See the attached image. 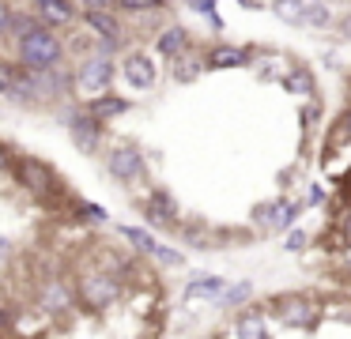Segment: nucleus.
<instances>
[{"label":"nucleus","mask_w":351,"mask_h":339,"mask_svg":"<svg viewBox=\"0 0 351 339\" xmlns=\"http://www.w3.org/2000/svg\"><path fill=\"white\" fill-rule=\"evenodd\" d=\"M125 79L132 83V87H140V90H147L155 83V64H152V57H144V53H132L129 60H125Z\"/></svg>","instance_id":"7"},{"label":"nucleus","mask_w":351,"mask_h":339,"mask_svg":"<svg viewBox=\"0 0 351 339\" xmlns=\"http://www.w3.org/2000/svg\"><path fill=\"white\" fill-rule=\"evenodd\" d=\"M234 331H238V339H268V324L261 313H242Z\"/></svg>","instance_id":"13"},{"label":"nucleus","mask_w":351,"mask_h":339,"mask_svg":"<svg viewBox=\"0 0 351 339\" xmlns=\"http://www.w3.org/2000/svg\"><path fill=\"white\" fill-rule=\"evenodd\" d=\"M0 166H4V151H0Z\"/></svg>","instance_id":"35"},{"label":"nucleus","mask_w":351,"mask_h":339,"mask_svg":"<svg viewBox=\"0 0 351 339\" xmlns=\"http://www.w3.org/2000/svg\"><path fill=\"white\" fill-rule=\"evenodd\" d=\"M38 12H42V19H46V23L61 27V23H72L76 8H72V0H38Z\"/></svg>","instance_id":"11"},{"label":"nucleus","mask_w":351,"mask_h":339,"mask_svg":"<svg viewBox=\"0 0 351 339\" xmlns=\"http://www.w3.org/2000/svg\"><path fill=\"white\" fill-rule=\"evenodd\" d=\"M129 110V102L125 98H117V95H106V98H99V102H91V117H117V113H125Z\"/></svg>","instance_id":"16"},{"label":"nucleus","mask_w":351,"mask_h":339,"mask_svg":"<svg viewBox=\"0 0 351 339\" xmlns=\"http://www.w3.org/2000/svg\"><path fill=\"white\" fill-rule=\"evenodd\" d=\"M121 234H125V241L136 245V253H144V256H155V249H159V241L147 230H140V226H121Z\"/></svg>","instance_id":"14"},{"label":"nucleus","mask_w":351,"mask_h":339,"mask_svg":"<svg viewBox=\"0 0 351 339\" xmlns=\"http://www.w3.org/2000/svg\"><path fill=\"white\" fill-rule=\"evenodd\" d=\"M16 177L23 181V188H31V192H38V196L53 192V170L34 162V158H23V162L16 166Z\"/></svg>","instance_id":"5"},{"label":"nucleus","mask_w":351,"mask_h":339,"mask_svg":"<svg viewBox=\"0 0 351 339\" xmlns=\"http://www.w3.org/2000/svg\"><path fill=\"white\" fill-rule=\"evenodd\" d=\"M8 253V238H0V256Z\"/></svg>","instance_id":"33"},{"label":"nucleus","mask_w":351,"mask_h":339,"mask_svg":"<svg viewBox=\"0 0 351 339\" xmlns=\"http://www.w3.org/2000/svg\"><path fill=\"white\" fill-rule=\"evenodd\" d=\"M72 140H76L84 151H95V147H99V140H102L99 117H72Z\"/></svg>","instance_id":"9"},{"label":"nucleus","mask_w":351,"mask_h":339,"mask_svg":"<svg viewBox=\"0 0 351 339\" xmlns=\"http://www.w3.org/2000/svg\"><path fill=\"white\" fill-rule=\"evenodd\" d=\"M147 218L152 223H159V226H174V218H178V203H174V196L170 192H152V200H147Z\"/></svg>","instance_id":"8"},{"label":"nucleus","mask_w":351,"mask_h":339,"mask_svg":"<svg viewBox=\"0 0 351 339\" xmlns=\"http://www.w3.org/2000/svg\"><path fill=\"white\" fill-rule=\"evenodd\" d=\"M348 264H351V256H348Z\"/></svg>","instance_id":"36"},{"label":"nucleus","mask_w":351,"mask_h":339,"mask_svg":"<svg viewBox=\"0 0 351 339\" xmlns=\"http://www.w3.org/2000/svg\"><path fill=\"white\" fill-rule=\"evenodd\" d=\"M302 245H306V234H302V230H295V234L287 238V249H291V253H298Z\"/></svg>","instance_id":"27"},{"label":"nucleus","mask_w":351,"mask_h":339,"mask_svg":"<svg viewBox=\"0 0 351 339\" xmlns=\"http://www.w3.org/2000/svg\"><path fill=\"white\" fill-rule=\"evenodd\" d=\"M4 90H12V75H8V68L0 64V95H4Z\"/></svg>","instance_id":"30"},{"label":"nucleus","mask_w":351,"mask_h":339,"mask_svg":"<svg viewBox=\"0 0 351 339\" xmlns=\"http://www.w3.org/2000/svg\"><path fill=\"white\" fill-rule=\"evenodd\" d=\"M245 60H250V49H238V45H219V49H212L208 64H212V68H242Z\"/></svg>","instance_id":"12"},{"label":"nucleus","mask_w":351,"mask_h":339,"mask_svg":"<svg viewBox=\"0 0 351 339\" xmlns=\"http://www.w3.org/2000/svg\"><path fill=\"white\" fill-rule=\"evenodd\" d=\"M276 313H280V321L291 324V328H306V324H313L317 309H313V301L302 298V294H283V298H276Z\"/></svg>","instance_id":"3"},{"label":"nucleus","mask_w":351,"mask_h":339,"mask_svg":"<svg viewBox=\"0 0 351 339\" xmlns=\"http://www.w3.org/2000/svg\"><path fill=\"white\" fill-rule=\"evenodd\" d=\"M306 4L310 0H276V15L283 23H306Z\"/></svg>","instance_id":"17"},{"label":"nucleus","mask_w":351,"mask_h":339,"mask_svg":"<svg viewBox=\"0 0 351 339\" xmlns=\"http://www.w3.org/2000/svg\"><path fill=\"white\" fill-rule=\"evenodd\" d=\"M117 279L114 275H106V271H91V275H84L80 279V298H84V305H91V309H106L110 301L117 298Z\"/></svg>","instance_id":"2"},{"label":"nucleus","mask_w":351,"mask_h":339,"mask_svg":"<svg viewBox=\"0 0 351 339\" xmlns=\"http://www.w3.org/2000/svg\"><path fill=\"white\" fill-rule=\"evenodd\" d=\"M106 166H110V173H114L117 181H136L140 173H144V158H140V151H132V147H117L114 155L106 158Z\"/></svg>","instance_id":"6"},{"label":"nucleus","mask_w":351,"mask_h":339,"mask_svg":"<svg viewBox=\"0 0 351 339\" xmlns=\"http://www.w3.org/2000/svg\"><path fill=\"white\" fill-rule=\"evenodd\" d=\"M84 215L91 218V223H102V218H106V211H102V208H91V203H87V208H84Z\"/></svg>","instance_id":"29"},{"label":"nucleus","mask_w":351,"mask_h":339,"mask_svg":"<svg viewBox=\"0 0 351 339\" xmlns=\"http://www.w3.org/2000/svg\"><path fill=\"white\" fill-rule=\"evenodd\" d=\"M12 30H16V34H19V42H23V38H31L34 30H42V27H38L34 19H27V15H19V19H12Z\"/></svg>","instance_id":"23"},{"label":"nucleus","mask_w":351,"mask_h":339,"mask_svg":"<svg viewBox=\"0 0 351 339\" xmlns=\"http://www.w3.org/2000/svg\"><path fill=\"white\" fill-rule=\"evenodd\" d=\"M306 23H313V27H325V23H328V8L321 4V0H310V4H306Z\"/></svg>","instance_id":"22"},{"label":"nucleus","mask_w":351,"mask_h":339,"mask_svg":"<svg viewBox=\"0 0 351 339\" xmlns=\"http://www.w3.org/2000/svg\"><path fill=\"white\" fill-rule=\"evenodd\" d=\"M110 79H114V60H110V57H91V60H84V68L76 72L80 90H87V95L106 90Z\"/></svg>","instance_id":"4"},{"label":"nucleus","mask_w":351,"mask_h":339,"mask_svg":"<svg viewBox=\"0 0 351 339\" xmlns=\"http://www.w3.org/2000/svg\"><path fill=\"white\" fill-rule=\"evenodd\" d=\"M19 57H23V64L31 68V72H49V68L61 60V42L53 38V30H34L31 38H23L19 42Z\"/></svg>","instance_id":"1"},{"label":"nucleus","mask_w":351,"mask_h":339,"mask_svg":"<svg viewBox=\"0 0 351 339\" xmlns=\"http://www.w3.org/2000/svg\"><path fill=\"white\" fill-rule=\"evenodd\" d=\"M8 30H12V12L0 4V34H8Z\"/></svg>","instance_id":"28"},{"label":"nucleus","mask_w":351,"mask_h":339,"mask_svg":"<svg viewBox=\"0 0 351 339\" xmlns=\"http://www.w3.org/2000/svg\"><path fill=\"white\" fill-rule=\"evenodd\" d=\"M287 87H291V90H310V75H306V72H295V75L287 79Z\"/></svg>","instance_id":"26"},{"label":"nucleus","mask_w":351,"mask_h":339,"mask_svg":"<svg viewBox=\"0 0 351 339\" xmlns=\"http://www.w3.org/2000/svg\"><path fill=\"white\" fill-rule=\"evenodd\" d=\"M223 290H227L223 275H197L185 286V298H223Z\"/></svg>","instance_id":"10"},{"label":"nucleus","mask_w":351,"mask_h":339,"mask_svg":"<svg viewBox=\"0 0 351 339\" xmlns=\"http://www.w3.org/2000/svg\"><path fill=\"white\" fill-rule=\"evenodd\" d=\"M34 4H38V0H34Z\"/></svg>","instance_id":"37"},{"label":"nucleus","mask_w":351,"mask_h":339,"mask_svg":"<svg viewBox=\"0 0 351 339\" xmlns=\"http://www.w3.org/2000/svg\"><path fill=\"white\" fill-rule=\"evenodd\" d=\"M155 260H159V264H167V268H178V264H182V253H174V249L159 245V249H155Z\"/></svg>","instance_id":"24"},{"label":"nucleus","mask_w":351,"mask_h":339,"mask_svg":"<svg viewBox=\"0 0 351 339\" xmlns=\"http://www.w3.org/2000/svg\"><path fill=\"white\" fill-rule=\"evenodd\" d=\"M4 321H8V313H4V309H0V324H4Z\"/></svg>","instance_id":"34"},{"label":"nucleus","mask_w":351,"mask_h":339,"mask_svg":"<svg viewBox=\"0 0 351 339\" xmlns=\"http://www.w3.org/2000/svg\"><path fill=\"white\" fill-rule=\"evenodd\" d=\"M84 4L91 8V12H102V8H110V4H114V0H84Z\"/></svg>","instance_id":"31"},{"label":"nucleus","mask_w":351,"mask_h":339,"mask_svg":"<svg viewBox=\"0 0 351 339\" xmlns=\"http://www.w3.org/2000/svg\"><path fill=\"white\" fill-rule=\"evenodd\" d=\"M185 42H189V38H185V30L182 27H170V30H162V34H159V53L178 57V53L185 49Z\"/></svg>","instance_id":"15"},{"label":"nucleus","mask_w":351,"mask_h":339,"mask_svg":"<svg viewBox=\"0 0 351 339\" xmlns=\"http://www.w3.org/2000/svg\"><path fill=\"white\" fill-rule=\"evenodd\" d=\"M87 23H91V27L99 30V34L106 38V42H117V34H121V30H117V23L110 19L106 12H87Z\"/></svg>","instance_id":"19"},{"label":"nucleus","mask_w":351,"mask_h":339,"mask_svg":"<svg viewBox=\"0 0 351 339\" xmlns=\"http://www.w3.org/2000/svg\"><path fill=\"white\" fill-rule=\"evenodd\" d=\"M125 8H129V12H155V8H159V0H121Z\"/></svg>","instance_id":"25"},{"label":"nucleus","mask_w":351,"mask_h":339,"mask_svg":"<svg viewBox=\"0 0 351 339\" xmlns=\"http://www.w3.org/2000/svg\"><path fill=\"white\" fill-rule=\"evenodd\" d=\"M295 215H298V203H280V208H276V218H272V230H291Z\"/></svg>","instance_id":"21"},{"label":"nucleus","mask_w":351,"mask_h":339,"mask_svg":"<svg viewBox=\"0 0 351 339\" xmlns=\"http://www.w3.org/2000/svg\"><path fill=\"white\" fill-rule=\"evenodd\" d=\"M69 301H72V294L61 283H46V290H42V305L46 309H69Z\"/></svg>","instance_id":"18"},{"label":"nucleus","mask_w":351,"mask_h":339,"mask_svg":"<svg viewBox=\"0 0 351 339\" xmlns=\"http://www.w3.org/2000/svg\"><path fill=\"white\" fill-rule=\"evenodd\" d=\"M250 294H253V283H250V279H242V283H234V286H227V290H223L219 305H238V301H245Z\"/></svg>","instance_id":"20"},{"label":"nucleus","mask_w":351,"mask_h":339,"mask_svg":"<svg viewBox=\"0 0 351 339\" xmlns=\"http://www.w3.org/2000/svg\"><path fill=\"white\" fill-rule=\"evenodd\" d=\"M197 12H204V15H212V0H197Z\"/></svg>","instance_id":"32"}]
</instances>
